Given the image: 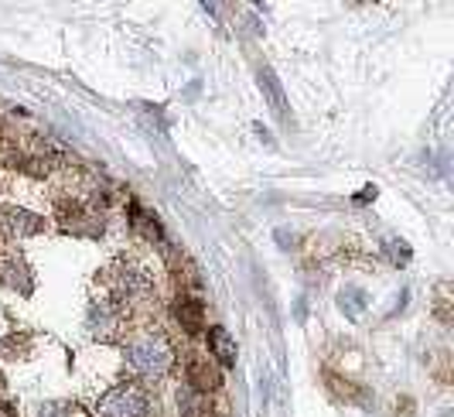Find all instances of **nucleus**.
<instances>
[{
	"label": "nucleus",
	"instance_id": "nucleus-2",
	"mask_svg": "<svg viewBox=\"0 0 454 417\" xmlns=\"http://www.w3.org/2000/svg\"><path fill=\"white\" fill-rule=\"evenodd\" d=\"M147 411H151V397L134 383H120L106 390L96 404V417H147Z\"/></svg>",
	"mask_w": 454,
	"mask_h": 417
},
{
	"label": "nucleus",
	"instance_id": "nucleus-5",
	"mask_svg": "<svg viewBox=\"0 0 454 417\" xmlns=\"http://www.w3.org/2000/svg\"><path fill=\"white\" fill-rule=\"evenodd\" d=\"M188 387L199 390V394L215 390V387H219V373H215V366H212L208 359H202V356L188 359Z\"/></svg>",
	"mask_w": 454,
	"mask_h": 417
},
{
	"label": "nucleus",
	"instance_id": "nucleus-6",
	"mask_svg": "<svg viewBox=\"0 0 454 417\" xmlns=\"http://www.w3.org/2000/svg\"><path fill=\"white\" fill-rule=\"evenodd\" d=\"M4 226L18 236H35L45 230V219L35 212H24V208H4Z\"/></svg>",
	"mask_w": 454,
	"mask_h": 417
},
{
	"label": "nucleus",
	"instance_id": "nucleus-4",
	"mask_svg": "<svg viewBox=\"0 0 454 417\" xmlns=\"http://www.w3.org/2000/svg\"><path fill=\"white\" fill-rule=\"evenodd\" d=\"M114 291H116V302H137V298H147V291H151V280L144 278L137 267H120L114 271Z\"/></svg>",
	"mask_w": 454,
	"mask_h": 417
},
{
	"label": "nucleus",
	"instance_id": "nucleus-7",
	"mask_svg": "<svg viewBox=\"0 0 454 417\" xmlns=\"http://www.w3.org/2000/svg\"><path fill=\"white\" fill-rule=\"evenodd\" d=\"M175 319H178V325H182L188 335L202 332V328H205L202 302H195V298H178V304H175Z\"/></svg>",
	"mask_w": 454,
	"mask_h": 417
},
{
	"label": "nucleus",
	"instance_id": "nucleus-8",
	"mask_svg": "<svg viewBox=\"0 0 454 417\" xmlns=\"http://www.w3.org/2000/svg\"><path fill=\"white\" fill-rule=\"evenodd\" d=\"M208 352H212L223 366H232V363H236V339L229 335L226 328L215 325V328H208Z\"/></svg>",
	"mask_w": 454,
	"mask_h": 417
},
{
	"label": "nucleus",
	"instance_id": "nucleus-1",
	"mask_svg": "<svg viewBox=\"0 0 454 417\" xmlns=\"http://www.w3.org/2000/svg\"><path fill=\"white\" fill-rule=\"evenodd\" d=\"M123 359H127V370L137 373V376L160 380V376H168V370H171L175 352H171L164 335H158V332H140V335H134L123 346Z\"/></svg>",
	"mask_w": 454,
	"mask_h": 417
},
{
	"label": "nucleus",
	"instance_id": "nucleus-3",
	"mask_svg": "<svg viewBox=\"0 0 454 417\" xmlns=\"http://www.w3.org/2000/svg\"><path fill=\"white\" fill-rule=\"evenodd\" d=\"M120 319H123V311L116 302H92L86 311V328L92 339H110L120 328Z\"/></svg>",
	"mask_w": 454,
	"mask_h": 417
},
{
	"label": "nucleus",
	"instance_id": "nucleus-9",
	"mask_svg": "<svg viewBox=\"0 0 454 417\" xmlns=\"http://www.w3.org/2000/svg\"><path fill=\"white\" fill-rule=\"evenodd\" d=\"M175 400H178V411H182L184 417H202V411H205V394L192 390L188 383H184V387H178Z\"/></svg>",
	"mask_w": 454,
	"mask_h": 417
},
{
	"label": "nucleus",
	"instance_id": "nucleus-10",
	"mask_svg": "<svg viewBox=\"0 0 454 417\" xmlns=\"http://www.w3.org/2000/svg\"><path fill=\"white\" fill-rule=\"evenodd\" d=\"M35 417H72V411H68L66 404H42L35 411Z\"/></svg>",
	"mask_w": 454,
	"mask_h": 417
}]
</instances>
